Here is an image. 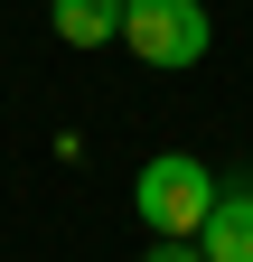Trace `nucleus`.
Here are the masks:
<instances>
[{"label": "nucleus", "instance_id": "obj_2", "mask_svg": "<svg viewBox=\"0 0 253 262\" xmlns=\"http://www.w3.org/2000/svg\"><path fill=\"white\" fill-rule=\"evenodd\" d=\"M122 47L160 75H187V66H206L216 19H206V0H122Z\"/></svg>", "mask_w": 253, "mask_h": 262}, {"label": "nucleus", "instance_id": "obj_5", "mask_svg": "<svg viewBox=\"0 0 253 262\" xmlns=\"http://www.w3.org/2000/svg\"><path fill=\"white\" fill-rule=\"evenodd\" d=\"M141 262H206V253H197V244H150Z\"/></svg>", "mask_w": 253, "mask_h": 262}, {"label": "nucleus", "instance_id": "obj_3", "mask_svg": "<svg viewBox=\"0 0 253 262\" xmlns=\"http://www.w3.org/2000/svg\"><path fill=\"white\" fill-rule=\"evenodd\" d=\"M206 262H253V178H216V206L197 225Z\"/></svg>", "mask_w": 253, "mask_h": 262}, {"label": "nucleus", "instance_id": "obj_1", "mask_svg": "<svg viewBox=\"0 0 253 262\" xmlns=\"http://www.w3.org/2000/svg\"><path fill=\"white\" fill-rule=\"evenodd\" d=\"M216 206V169L197 150H160V159H141V178H132V215L150 225V244H197V225Z\"/></svg>", "mask_w": 253, "mask_h": 262}, {"label": "nucleus", "instance_id": "obj_4", "mask_svg": "<svg viewBox=\"0 0 253 262\" xmlns=\"http://www.w3.org/2000/svg\"><path fill=\"white\" fill-rule=\"evenodd\" d=\"M47 28H56V38H66V47H122V0H47Z\"/></svg>", "mask_w": 253, "mask_h": 262}]
</instances>
